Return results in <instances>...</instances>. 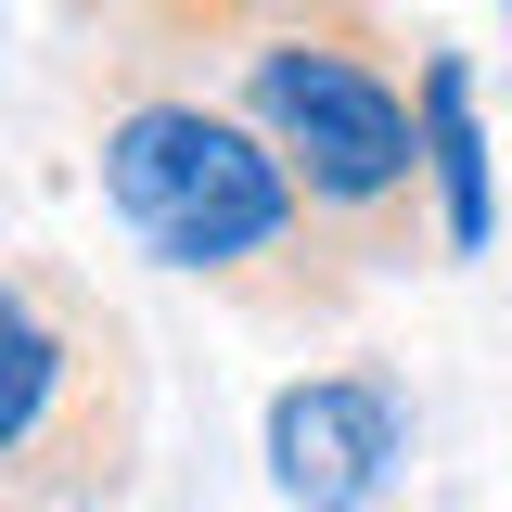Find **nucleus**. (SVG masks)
<instances>
[{
  "instance_id": "obj_4",
  "label": "nucleus",
  "mask_w": 512,
  "mask_h": 512,
  "mask_svg": "<svg viewBox=\"0 0 512 512\" xmlns=\"http://www.w3.org/2000/svg\"><path fill=\"white\" fill-rule=\"evenodd\" d=\"M397 448H410V410L384 372H308L269 397V487L295 512H359L397 474Z\"/></svg>"
},
{
  "instance_id": "obj_5",
  "label": "nucleus",
  "mask_w": 512,
  "mask_h": 512,
  "mask_svg": "<svg viewBox=\"0 0 512 512\" xmlns=\"http://www.w3.org/2000/svg\"><path fill=\"white\" fill-rule=\"evenodd\" d=\"M410 116H423V192H436V244L448 256H487V128H474V64L423 52L410 64Z\"/></svg>"
},
{
  "instance_id": "obj_3",
  "label": "nucleus",
  "mask_w": 512,
  "mask_h": 512,
  "mask_svg": "<svg viewBox=\"0 0 512 512\" xmlns=\"http://www.w3.org/2000/svg\"><path fill=\"white\" fill-rule=\"evenodd\" d=\"M128 474V333L0 256V512H90Z\"/></svg>"
},
{
  "instance_id": "obj_1",
  "label": "nucleus",
  "mask_w": 512,
  "mask_h": 512,
  "mask_svg": "<svg viewBox=\"0 0 512 512\" xmlns=\"http://www.w3.org/2000/svg\"><path fill=\"white\" fill-rule=\"evenodd\" d=\"M90 180H103V218L154 269H180L256 320H333L359 282V256L282 180V154L141 26L103 39V64H90Z\"/></svg>"
},
{
  "instance_id": "obj_2",
  "label": "nucleus",
  "mask_w": 512,
  "mask_h": 512,
  "mask_svg": "<svg viewBox=\"0 0 512 512\" xmlns=\"http://www.w3.org/2000/svg\"><path fill=\"white\" fill-rule=\"evenodd\" d=\"M282 154L346 256H423V116L372 0H116Z\"/></svg>"
}]
</instances>
